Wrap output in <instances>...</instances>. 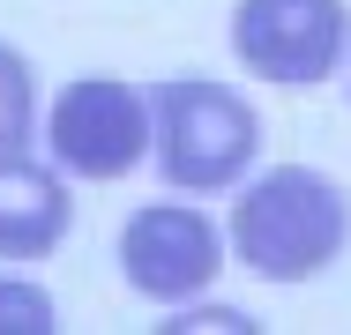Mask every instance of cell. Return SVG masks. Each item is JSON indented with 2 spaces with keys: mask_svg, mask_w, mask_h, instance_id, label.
Listing matches in <instances>:
<instances>
[{
  "mask_svg": "<svg viewBox=\"0 0 351 335\" xmlns=\"http://www.w3.org/2000/svg\"><path fill=\"white\" fill-rule=\"evenodd\" d=\"M232 45L277 90H314L344 60V0H239Z\"/></svg>",
  "mask_w": 351,
  "mask_h": 335,
  "instance_id": "3957f363",
  "label": "cell"
},
{
  "mask_svg": "<svg viewBox=\"0 0 351 335\" xmlns=\"http://www.w3.org/2000/svg\"><path fill=\"white\" fill-rule=\"evenodd\" d=\"M0 335H60V313L38 283H0Z\"/></svg>",
  "mask_w": 351,
  "mask_h": 335,
  "instance_id": "ba28073f",
  "label": "cell"
},
{
  "mask_svg": "<svg viewBox=\"0 0 351 335\" xmlns=\"http://www.w3.org/2000/svg\"><path fill=\"white\" fill-rule=\"evenodd\" d=\"M254 149H262V120H254L247 97H232L210 75L157 82V97H149V157H157V172L172 187L217 194L254 164Z\"/></svg>",
  "mask_w": 351,
  "mask_h": 335,
  "instance_id": "7a4b0ae2",
  "label": "cell"
},
{
  "mask_svg": "<svg viewBox=\"0 0 351 335\" xmlns=\"http://www.w3.org/2000/svg\"><path fill=\"white\" fill-rule=\"evenodd\" d=\"M68 224H75L68 187H60L45 164H30L23 149H0V261H38V254H53V246L68 239Z\"/></svg>",
  "mask_w": 351,
  "mask_h": 335,
  "instance_id": "8992f818",
  "label": "cell"
},
{
  "mask_svg": "<svg viewBox=\"0 0 351 335\" xmlns=\"http://www.w3.org/2000/svg\"><path fill=\"white\" fill-rule=\"evenodd\" d=\"M232 254L269 276V283H306L344 254V187L306 172V164H277L262 172L239 209H232Z\"/></svg>",
  "mask_w": 351,
  "mask_h": 335,
  "instance_id": "6da1fadb",
  "label": "cell"
},
{
  "mask_svg": "<svg viewBox=\"0 0 351 335\" xmlns=\"http://www.w3.org/2000/svg\"><path fill=\"white\" fill-rule=\"evenodd\" d=\"M165 328H254L247 313H232V306H202V313H187V321H165Z\"/></svg>",
  "mask_w": 351,
  "mask_h": 335,
  "instance_id": "9c48e42d",
  "label": "cell"
},
{
  "mask_svg": "<svg viewBox=\"0 0 351 335\" xmlns=\"http://www.w3.org/2000/svg\"><path fill=\"white\" fill-rule=\"evenodd\" d=\"M120 268L142 298L157 306H180V298H202L224 268V239L202 209H180V201H157L135 209L128 231H120Z\"/></svg>",
  "mask_w": 351,
  "mask_h": 335,
  "instance_id": "5b68a950",
  "label": "cell"
},
{
  "mask_svg": "<svg viewBox=\"0 0 351 335\" xmlns=\"http://www.w3.org/2000/svg\"><path fill=\"white\" fill-rule=\"evenodd\" d=\"M53 157L75 179H128L149 157V105L112 75H82L53 105Z\"/></svg>",
  "mask_w": 351,
  "mask_h": 335,
  "instance_id": "277c9868",
  "label": "cell"
},
{
  "mask_svg": "<svg viewBox=\"0 0 351 335\" xmlns=\"http://www.w3.org/2000/svg\"><path fill=\"white\" fill-rule=\"evenodd\" d=\"M38 127V75L15 45H0V149H23Z\"/></svg>",
  "mask_w": 351,
  "mask_h": 335,
  "instance_id": "52a82bcc",
  "label": "cell"
},
{
  "mask_svg": "<svg viewBox=\"0 0 351 335\" xmlns=\"http://www.w3.org/2000/svg\"><path fill=\"white\" fill-rule=\"evenodd\" d=\"M344 90H351V82H344Z\"/></svg>",
  "mask_w": 351,
  "mask_h": 335,
  "instance_id": "30bf717a",
  "label": "cell"
}]
</instances>
